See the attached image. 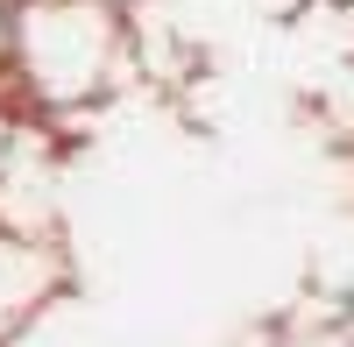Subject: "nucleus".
Listing matches in <instances>:
<instances>
[{
	"instance_id": "1",
	"label": "nucleus",
	"mask_w": 354,
	"mask_h": 347,
	"mask_svg": "<svg viewBox=\"0 0 354 347\" xmlns=\"http://www.w3.org/2000/svg\"><path fill=\"white\" fill-rule=\"evenodd\" d=\"M135 78V21L106 0H21L15 64L0 71V93L21 113H71L100 106Z\"/></svg>"
},
{
	"instance_id": "2",
	"label": "nucleus",
	"mask_w": 354,
	"mask_h": 347,
	"mask_svg": "<svg viewBox=\"0 0 354 347\" xmlns=\"http://www.w3.org/2000/svg\"><path fill=\"white\" fill-rule=\"evenodd\" d=\"M71 263L57 234H21V227H0V347H15L43 312L64 298Z\"/></svg>"
},
{
	"instance_id": "3",
	"label": "nucleus",
	"mask_w": 354,
	"mask_h": 347,
	"mask_svg": "<svg viewBox=\"0 0 354 347\" xmlns=\"http://www.w3.org/2000/svg\"><path fill=\"white\" fill-rule=\"evenodd\" d=\"M106 8H113V15H128V21H135V15H149V8H156V0H106Z\"/></svg>"
}]
</instances>
